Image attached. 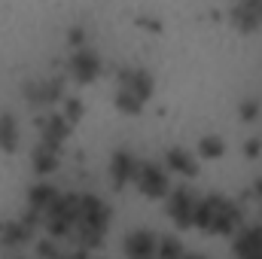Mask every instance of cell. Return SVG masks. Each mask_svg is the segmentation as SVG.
Returning a JSON list of instances; mask_svg holds the SVG:
<instances>
[{"mask_svg": "<svg viewBox=\"0 0 262 259\" xmlns=\"http://www.w3.org/2000/svg\"><path fill=\"white\" fill-rule=\"evenodd\" d=\"M195 220L201 226H207L210 232H229L238 223V210L223 198H204L195 207Z\"/></svg>", "mask_w": 262, "mask_h": 259, "instance_id": "cell-1", "label": "cell"}, {"mask_svg": "<svg viewBox=\"0 0 262 259\" xmlns=\"http://www.w3.org/2000/svg\"><path fill=\"white\" fill-rule=\"evenodd\" d=\"M149 95V79H146V73H140V70H134L125 76V82H122V92H119V104L125 107V110H137L140 104H143V98Z\"/></svg>", "mask_w": 262, "mask_h": 259, "instance_id": "cell-2", "label": "cell"}, {"mask_svg": "<svg viewBox=\"0 0 262 259\" xmlns=\"http://www.w3.org/2000/svg\"><path fill=\"white\" fill-rule=\"evenodd\" d=\"M137 183H140V189L146 195H162L168 189L165 171H159V168H152V165H143V168L137 171Z\"/></svg>", "mask_w": 262, "mask_h": 259, "instance_id": "cell-3", "label": "cell"}, {"mask_svg": "<svg viewBox=\"0 0 262 259\" xmlns=\"http://www.w3.org/2000/svg\"><path fill=\"white\" fill-rule=\"evenodd\" d=\"M195 207H198V201L189 192H177L174 195V201H171V213L177 217V223H189V220H195Z\"/></svg>", "mask_w": 262, "mask_h": 259, "instance_id": "cell-4", "label": "cell"}, {"mask_svg": "<svg viewBox=\"0 0 262 259\" xmlns=\"http://www.w3.org/2000/svg\"><path fill=\"white\" fill-rule=\"evenodd\" d=\"M156 253V238L146 232H137L128 238V256L131 259H149Z\"/></svg>", "mask_w": 262, "mask_h": 259, "instance_id": "cell-5", "label": "cell"}, {"mask_svg": "<svg viewBox=\"0 0 262 259\" xmlns=\"http://www.w3.org/2000/svg\"><path fill=\"white\" fill-rule=\"evenodd\" d=\"M73 70L79 73V76H95V70H98V58L92 55V52H79L76 55V61H73Z\"/></svg>", "mask_w": 262, "mask_h": 259, "instance_id": "cell-6", "label": "cell"}, {"mask_svg": "<svg viewBox=\"0 0 262 259\" xmlns=\"http://www.w3.org/2000/svg\"><path fill=\"white\" fill-rule=\"evenodd\" d=\"M0 143H3L6 149L15 146V122H12V119H0Z\"/></svg>", "mask_w": 262, "mask_h": 259, "instance_id": "cell-7", "label": "cell"}, {"mask_svg": "<svg viewBox=\"0 0 262 259\" xmlns=\"http://www.w3.org/2000/svg\"><path fill=\"white\" fill-rule=\"evenodd\" d=\"M171 165L183 174H195V162L186 156V153H171Z\"/></svg>", "mask_w": 262, "mask_h": 259, "instance_id": "cell-8", "label": "cell"}, {"mask_svg": "<svg viewBox=\"0 0 262 259\" xmlns=\"http://www.w3.org/2000/svg\"><path fill=\"white\" fill-rule=\"evenodd\" d=\"M201 153H204V156H220V140H216V137L201 140Z\"/></svg>", "mask_w": 262, "mask_h": 259, "instance_id": "cell-9", "label": "cell"}, {"mask_svg": "<svg viewBox=\"0 0 262 259\" xmlns=\"http://www.w3.org/2000/svg\"><path fill=\"white\" fill-rule=\"evenodd\" d=\"M256 189H259V192H262V183H259V186H256Z\"/></svg>", "mask_w": 262, "mask_h": 259, "instance_id": "cell-10", "label": "cell"}]
</instances>
